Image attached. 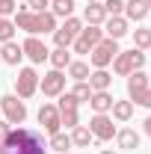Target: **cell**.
I'll use <instances>...</instances> for the list:
<instances>
[{
    "mask_svg": "<svg viewBox=\"0 0 151 154\" xmlns=\"http://www.w3.org/2000/svg\"><path fill=\"white\" fill-rule=\"evenodd\" d=\"M116 139H119V145H122V148H128V151L139 148V134H136V131H131V128L119 131V134H116Z\"/></svg>",
    "mask_w": 151,
    "mask_h": 154,
    "instance_id": "cell-20",
    "label": "cell"
},
{
    "mask_svg": "<svg viewBox=\"0 0 151 154\" xmlns=\"http://www.w3.org/2000/svg\"><path fill=\"white\" fill-rule=\"evenodd\" d=\"M68 74L74 77L77 83H83V80L89 77V65H86V62H71V65H68Z\"/></svg>",
    "mask_w": 151,
    "mask_h": 154,
    "instance_id": "cell-25",
    "label": "cell"
},
{
    "mask_svg": "<svg viewBox=\"0 0 151 154\" xmlns=\"http://www.w3.org/2000/svg\"><path fill=\"white\" fill-rule=\"evenodd\" d=\"M12 12H18L15 0H0V18H6V15H12Z\"/></svg>",
    "mask_w": 151,
    "mask_h": 154,
    "instance_id": "cell-32",
    "label": "cell"
},
{
    "mask_svg": "<svg viewBox=\"0 0 151 154\" xmlns=\"http://www.w3.org/2000/svg\"><path fill=\"white\" fill-rule=\"evenodd\" d=\"M6 131H9V128H6V125L0 122V142H3V136H6Z\"/></svg>",
    "mask_w": 151,
    "mask_h": 154,
    "instance_id": "cell-35",
    "label": "cell"
},
{
    "mask_svg": "<svg viewBox=\"0 0 151 154\" xmlns=\"http://www.w3.org/2000/svg\"><path fill=\"white\" fill-rule=\"evenodd\" d=\"M18 27L27 30L30 36H36V33H54L57 30V18H54V12H30L24 6L18 15H15V30Z\"/></svg>",
    "mask_w": 151,
    "mask_h": 154,
    "instance_id": "cell-2",
    "label": "cell"
},
{
    "mask_svg": "<svg viewBox=\"0 0 151 154\" xmlns=\"http://www.w3.org/2000/svg\"><path fill=\"white\" fill-rule=\"evenodd\" d=\"M71 145V136H65V134H51V148H57L59 154H65V148Z\"/></svg>",
    "mask_w": 151,
    "mask_h": 154,
    "instance_id": "cell-26",
    "label": "cell"
},
{
    "mask_svg": "<svg viewBox=\"0 0 151 154\" xmlns=\"http://www.w3.org/2000/svg\"><path fill=\"white\" fill-rule=\"evenodd\" d=\"M104 9H107V15L113 18V15H119V12L125 9V0H107V3H104Z\"/></svg>",
    "mask_w": 151,
    "mask_h": 154,
    "instance_id": "cell-31",
    "label": "cell"
},
{
    "mask_svg": "<svg viewBox=\"0 0 151 154\" xmlns=\"http://www.w3.org/2000/svg\"><path fill=\"white\" fill-rule=\"evenodd\" d=\"M104 30H107V36H110V38H122L125 33H128V21L122 18V15H113V18L107 21Z\"/></svg>",
    "mask_w": 151,
    "mask_h": 154,
    "instance_id": "cell-18",
    "label": "cell"
},
{
    "mask_svg": "<svg viewBox=\"0 0 151 154\" xmlns=\"http://www.w3.org/2000/svg\"><path fill=\"white\" fill-rule=\"evenodd\" d=\"M89 54H92V65L95 68H107L116 59V54H119V45H116V38H101Z\"/></svg>",
    "mask_w": 151,
    "mask_h": 154,
    "instance_id": "cell-4",
    "label": "cell"
},
{
    "mask_svg": "<svg viewBox=\"0 0 151 154\" xmlns=\"http://www.w3.org/2000/svg\"><path fill=\"white\" fill-rule=\"evenodd\" d=\"M131 116H133V104H131V101H113V119L128 122Z\"/></svg>",
    "mask_w": 151,
    "mask_h": 154,
    "instance_id": "cell-23",
    "label": "cell"
},
{
    "mask_svg": "<svg viewBox=\"0 0 151 154\" xmlns=\"http://www.w3.org/2000/svg\"><path fill=\"white\" fill-rule=\"evenodd\" d=\"M86 21L89 24H101V21H107V9H104V3H95V0H89V6H86Z\"/></svg>",
    "mask_w": 151,
    "mask_h": 154,
    "instance_id": "cell-19",
    "label": "cell"
},
{
    "mask_svg": "<svg viewBox=\"0 0 151 154\" xmlns=\"http://www.w3.org/2000/svg\"><path fill=\"white\" fill-rule=\"evenodd\" d=\"M0 110L6 113V119L12 125H21L27 119V107H24V101H18V95H3L0 98Z\"/></svg>",
    "mask_w": 151,
    "mask_h": 154,
    "instance_id": "cell-6",
    "label": "cell"
},
{
    "mask_svg": "<svg viewBox=\"0 0 151 154\" xmlns=\"http://www.w3.org/2000/svg\"><path fill=\"white\" fill-rule=\"evenodd\" d=\"M101 38H104V33H101L95 24H89V27H86V30H80V36L74 38V51H77V54H89Z\"/></svg>",
    "mask_w": 151,
    "mask_h": 154,
    "instance_id": "cell-7",
    "label": "cell"
},
{
    "mask_svg": "<svg viewBox=\"0 0 151 154\" xmlns=\"http://www.w3.org/2000/svg\"><path fill=\"white\" fill-rule=\"evenodd\" d=\"M89 104H92L95 113H107V110H113V95H110L107 89H104V92H92Z\"/></svg>",
    "mask_w": 151,
    "mask_h": 154,
    "instance_id": "cell-17",
    "label": "cell"
},
{
    "mask_svg": "<svg viewBox=\"0 0 151 154\" xmlns=\"http://www.w3.org/2000/svg\"><path fill=\"white\" fill-rule=\"evenodd\" d=\"M62 89H65V74L62 71H51V74H45L42 77V92L48 98H57V95H62Z\"/></svg>",
    "mask_w": 151,
    "mask_h": 154,
    "instance_id": "cell-11",
    "label": "cell"
},
{
    "mask_svg": "<svg viewBox=\"0 0 151 154\" xmlns=\"http://www.w3.org/2000/svg\"><path fill=\"white\" fill-rule=\"evenodd\" d=\"M39 86V74L33 68H21L18 77H15V89H18V98H30Z\"/></svg>",
    "mask_w": 151,
    "mask_h": 154,
    "instance_id": "cell-8",
    "label": "cell"
},
{
    "mask_svg": "<svg viewBox=\"0 0 151 154\" xmlns=\"http://www.w3.org/2000/svg\"><path fill=\"white\" fill-rule=\"evenodd\" d=\"M39 125L48 131V134H57L59 128H62V122H59V110L54 104H45L42 110H39Z\"/></svg>",
    "mask_w": 151,
    "mask_h": 154,
    "instance_id": "cell-12",
    "label": "cell"
},
{
    "mask_svg": "<svg viewBox=\"0 0 151 154\" xmlns=\"http://www.w3.org/2000/svg\"><path fill=\"white\" fill-rule=\"evenodd\" d=\"M142 65H145V54H142L139 48H133V51H119V54H116V62H113L116 74H122V77L139 71Z\"/></svg>",
    "mask_w": 151,
    "mask_h": 154,
    "instance_id": "cell-3",
    "label": "cell"
},
{
    "mask_svg": "<svg viewBox=\"0 0 151 154\" xmlns=\"http://www.w3.org/2000/svg\"><path fill=\"white\" fill-rule=\"evenodd\" d=\"M71 98H74L77 104H80V101H89V98H92V86H86V83H77L74 89H71Z\"/></svg>",
    "mask_w": 151,
    "mask_h": 154,
    "instance_id": "cell-28",
    "label": "cell"
},
{
    "mask_svg": "<svg viewBox=\"0 0 151 154\" xmlns=\"http://www.w3.org/2000/svg\"><path fill=\"white\" fill-rule=\"evenodd\" d=\"M110 80H113V77L107 74V71H104V68H98V71H95V74H89V86H92L95 92H104V89H107V86H110Z\"/></svg>",
    "mask_w": 151,
    "mask_h": 154,
    "instance_id": "cell-22",
    "label": "cell"
},
{
    "mask_svg": "<svg viewBox=\"0 0 151 154\" xmlns=\"http://www.w3.org/2000/svg\"><path fill=\"white\" fill-rule=\"evenodd\" d=\"M71 12H74V0H54V15L71 18Z\"/></svg>",
    "mask_w": 151,
    "mask_h": 154,
    "instance_id": "cell-27",
    "label": "cell"
},
{
    "mask_svg": "<svg viewBox=\"0 0 151 154\" xmlns=\"http://www.w3.org/2000/svg\"><path fill=\"white\" fill-rule=\"evenodd\" d=\"M92 139H95L92 131H89V128H83V125H77L74 134H71V142H74V145H80V148H83V145H89Z\"/></svg>",
    "mask_w": 151,
    "mask_h": 154,
    "instance_id": "cell-24",
    "label": "cell"
},
{
    "mask_svg": "<svg viewBox=\"0 0 151 154\" xmlns=\"http://www.w3.org/2000/svg\"><path fill=\"white\" fill-rule=\"evenodd\" d=\"M45 6H48V0H27V9H33V12H48Z\"/></svg>",
    "mask_w": 151,
    "mask_h": 154,
    "instance_id": "cell-33",
    "label": "cell"
},
{
    "mask_svg": "<svg viewBox=\"0 0 151 154\" xmlns=\"http://www.w3.org/2000/svg\"><path fill=\"white\" fill-rule=\"evenodd\" d=\"M136 104H142V107H151V89H145L142 95L136 98Z\"/></svg>",
    "mask_w": 151,
    "mask_h": 154,
    "instance_id": "cell-34",
    "label": "cell"
},
{
    "mask_svg": "<svg viewBox=\"0 0 151 154\" xmlns=\"http://www.w3.org/2000/svg\"><path fill=\"white\" fill-rule=\"evenodd\" d=\"M80 30H83V24H80L77 18H65V24L54 30V42H57V48H68V45H74V38L80 36Z\"/></svg>",
    "mask_w": 151,
    "mask_h": 154,
    "instance_id": "cell-5",
    "label": "cell"
},
{
    "mask_svg": "<svg viewBox=\"0 0 151 154\" xmlns=\"http://www.w3.org/2000/svg\"><path fill=\"white\" fill-rule=\"evenodd\" d=\"M48 59L54 62V68H57V71H62V68H68V65H71V54H68V48H57L54 54H48Z\"/></svg>",
    "mask_w": 151,
    "mask_h": 154,
    "instance_id": "cell-21",
    "label": "cell"
},
{
    "mask_svg": "<svg viewBox=\"0 0 151 154\" xmlns=\"http://www.w3.org/2000/svg\"><path fill=\"white\" fill-rule=\"evenodd\" d=\"M145 3H148V9H151V0H145Z\"/></svg>",
    "mask_w": 151,
    "mask_h": 154,
    "instance_id": "cell-38",
    "label": "cell"
},
{
    "mask_svg": "<svg viewBox=\"0 0 151 154\" xmlns=\"http://www.w3.org/2000/svg\"><path fill=\"white\" fill-rule=\"evenodd\" d=\"M59 122L65 125V128H77V101L71 98V92L68 95H62L59 98Z\"/></svg>",
    "mask_w": 151,
    "mask_h": 154,
    "instance_id": "cell-10",
    "label": "cell"
},
{
    "mask_svg": "<svg viewBox=\"0 0 151 154\" xmlns=\"http://www.w3.org/2000/svg\"><path fill=\"white\" fill-rule=\"evenodd\" d=\"M101 154H116V151H107V148H104V151H101Z\"/></svg>",
    "mask_w": 151,
    "mask_h": 154,
    "instance_id": "cell-37",
    "label": "cell"
},
{
    "mask_svg": "<svg viewBox=\"0 0 151 154\" xmlns=\"http://www.w3.org/2000/svg\"><path fill=\"white\" fill-rule=\"evenodd\" d=\"M21 57H24V51H21V45L15 42H3V51H0V62H6V65H18Z\"/></svg>",
    "mask_w": 151,
    "mask_h": 154,
    "instance_id": "cell-15",
    "label": "cell"
},
{
    "mask_svg": "<svg viewBox=\"0 0 151 154\" xmlns=\"http://www.w3.org/2000/svg\"><path fill=\"white\" fill-rule=\"evenodd\" d=\"M89 131H92L95 139H113V136H116V125H113V119H110V116L98 113L92 122H89Z\"/></svg>",
    "mask_w": 151,
    "mask_h": 154,
    "instance_id": "cell-9",
    "label": "cell"
},
{
    "mask_svg": "<svg viewBox=\"0 0 151 154\" xmlns=\"http://www.w3.org/2000/svg\"><path fill=\"white\" fill-rule=\"evenodd\" d=\"M125 12H128L131 21H145V15H148V3H145V0H128V3H125Z\"/></svg>",
    "mask_w": 151,
    "mask_h": 154,
    "instance_id": "cell-16",
    "label": "cell"
},
{
    "mask_svg": "<svg viewBox=\"0 0 151 154\" xmlns=\"http://www.w3.org/2000/svg\"><path fill=\"white\" fill-rule=\"evenodd\" d=\"M45 136L39 131L30 128H15V131H6L3 142H0V154H45Z\"/></svg>",
    "mask_w": 151,
    "mask_h": 154,
    "instance_id": "cell-1",
    "label": "cell"
},
{
    "mask_svg": "<svg viewBox=\"0 0 151 154\" xmlns=\"http://www.w3.org/2000/svg\"><path fill=\"white\" fill-rule=\"evenodd\" d=\"M21 51H24V57H30L33 62H45V59H48V54H51V51L45 48V42H39L36 36L27 38V42L21 45Z\"/></svg>",
    "mask_w": 151,
    "mask_h": 154,
    "instance_id": "cell-13",
    "label": "cell"
},
{
    "mask_svg": "<svg viewBox=\"0 0 151 154\" xmlns=\"http://www.w3.org/2000/svg\"><path fill=\"white\" fill-rule=\"evenodd\" d=\"M128 77H131V80H128V95L136 101V98L148 89V74H142V71H133V74H128Z\"/></svg>",
    "mask_w": 151,
    "mask_h": 154,
    "instance_id": "cell-14",
    "label": "cell"
},
{
    "mask_svg": "<svg viewBox=\"0 0 151 154\" xmlns=\"http://www.w3.org/2000/svg\"><path fill=\"white\" fill-rule=\"evenodd\" d=\"M133 42H136V48H139V51H142V48H151V30H148V27L136 30V33H133Z\"/></svg>",
    "mask_w": 151,
    "mask_h": 154,
    "instance_id": "cell-29",
    "label": "cell"
},
{
    "mask_svg": "<svg viewBox=\"0 0 151 154\" xmlns=\"http://www.w3.org/2000/svg\"><path fill=\"white\" fill-rule=\"evenodd\" d=\"M145 134L151 136V116H148V119H145Z\"/></svg>",
    "mask_w": 151,
    "mask_h": 154,
    "instance_id": "cell-36",
    "label": "cell"
},
{
    "mask_svg": "<svg viewBox=\"0 0 151 154\" xmlns=\"http://www.w3.org/2000/svg\"><path fill=\"white\" fill-rule=\"evenodd\" d=\"M12 33H15V24L0 18V42H12Z\"/></svg>",
    "mask_w": 151,
    "mask_h": 154,
    "instance_id": "cell-30",
    "label": "cell"
}]
</instances>
